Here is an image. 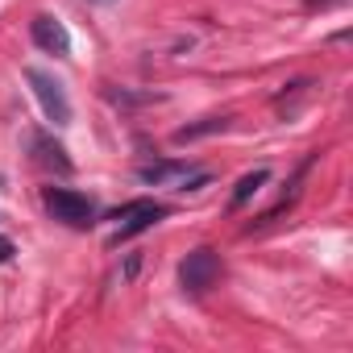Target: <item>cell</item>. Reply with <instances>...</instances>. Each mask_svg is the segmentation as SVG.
Returning <instances> with one entry per match:
<instances>
[{
  "label": "cell",
  "mask_w": 353,
  "mask_h": 353,
  "mask_svg": "<svg viewBox=\"0 0 353 353\" xmlns=\"http://www.w3.org/2000/svg\"><path fill=\"white\" fill-rule=\"evenodd\" d=\"M26 79H30V88H34V96H38L46 121H50L54 129L71 125V100H67V88H63L50 71H42V67H26Z\"/></svg>",
  "instance_id": "6da1fadb"
},
{
  "label": "cell",
  "mask_w": 353,
  "mask_h": 353,
  "mask_svg": "<svg viewBox=\"0 0 353 353\" xmlns=\"http://www.w3.org/2000/svg\"><path fill=\"white\" fill-rule=\"evenodd\" d=\"M46 212H50L54 221L71 225V229H88V225H96V204H92L88 196L71 192V188H50V192H46Z\"/></svg>",
  "instance_id": "7a4b0ae2"
},
{
  "label": "cell",
  "mask_w": 353,
  "mask_h": 353,
  "mask_svg": "<svg viewBox=\"0 0 353 353\" xmlns=\"http://www.w3.org/2000/svg\"><path fill=\"white\" fill-rule=\"evenodd\" d=\"M166 216V208L162 204H150V200H133V204H125V208H117L108 221H117V233H112V245H121V241H129V237H137V233H145L150 225H158Z\"/></svg>",
  "instance_id": "3957f363"
},
{
  "label": "cell",
  "mask_w": 353,
  "mask_h": 353,
  "mask_svg": "<svg viewBox=\"0 0 353 353\" xmlns=\"http://www.w3.org/2000/svg\"><path fill=\"white\" fill-rule=\"evenodd\" d=\"M179 279H183V287H188L192 295H204V291L221 279V258H216V250H208V245L192 250V254L183 258V266H179Z\"/></svg>",
  "instance_id": "277c9868"
},
{
  "label": "cell",
  "mask_w": 353,
  "mask_h": 353,
  "mask_svg": "<svg viewBox=\"0 0 353 353\" xmlns=\"http://www.w3.org/2000/svg\"><path fill=\"white\" fill-rule=\"evenodd\" d=\"M30 34H34V42H38L46 54H59V59L71 54V34H67V26H63L54 13H38V17L30 21Z\"/></svg>",
  "instance_id": "5b68a950"
},
{
  "label": "cell",
  "mask_w": 353,
  "mask_h": 353,
  "mask_svg": "<svg viewBox=\"0 0 353 353\" xmlns=\"http://www.w3.org/2000/svg\"><path fill=\"white\" fill-rule=\"evenodd\" d=\"M30 145H34V162L38 166H54V170H71V158H67V150L54 141V137H46V133H34L30 137Z\"/></svg>",
  "instance_id": "8992f818"
},
{
  "label": "cell",
  "mask_w": 353,
  "mask_h": 353,
  "mask_svg": "<svg viewBox=\"0 0 353 353\" xmlns=\"http://www.w3.org/2000/svg\"><path fill=\"white\" fill-rule=\"evenodd\" d=\"M233 117H204V121H192L183 129H174V141L188 145V141H200V137H212V133H225Z\"/></svg>",
  "instance_id": "52a82bcc"
},
{
  "label": "cell",
  "mask_w": 353,
  "mask_h": 353,
  "mask_svg": "<svg viewBox=\"0 0 353 353\" xmlns=\"http://www.w3.org/2000/svg\"><path fill=\"white\" fill-rule=\"evenodd\" d=\"M270 179V170L266 166H258V170H250V174H241L237 179V188H233V200H229V208H241V204H250V196L254 192H262V183Z\"/></svg>",
  "instance_id": "ba28073f"
},
{
  "label": "cell",
  "mask_w": 353,
  "mask_h": 353,
  "mask_svg": "<svg viewBox=\"0 0 353 353\" xmlns=\"http://www.w3.org/2000/svg\"><path fill=\"white\" fill-rule=\"evenodd\" d=\"M137 174H141V183H166V179H174V174H188V166L183 162H150Z\"/></svg>",
  "instance_id": "9c48e42d"
},
{
  "label": "cell",
  "mask_w": 353,
  "mask_h": 353,
  "mask_svg": "<svg viewBox=\"0 0 353 353\" xmlns=\"http://www.w3.org/2000/svg\"><path fill=\"white\" fill-rule=\"evenodd\" d=\"M112 104H125V108H137V104H150V100H162V96H137V92H125V88H108L104 92Z\"/></svg>",
  "instance_id": "30bf717a"
},
{
  "label": "cell",
  "mask_w": 353,
  "mask_h": 353,
  "mask_svg": "<svg viewBox=\"0 0 353 353\" xmlns=\"http://www.w3.org/2000/svg\"><path fill=\"white\" fill-rule=\"evenodd\" d=\"M307 9H332V5H345V0H303Z\"/></svg>",
  "instance_id": "8fae6325"
},
{
  "label": "cell",
  "mask_w": 353,
  "mask_h": 353,
  "mask_svg": "<svg viewBox=\"0 0 353 353\" xmlns=\"http://www.w3.org/2000/svg\"><path fill=\"white\" fill-rule=\"evenodd\" d=\"M13 258V241L9 237H0V262H9Z\"/></svg>",
  "instance_id": "7c38bea8"
},
{
  "label": "cell",
  "mask_w": 353,
  "mask_h": 353,
  "mask_svg": "<svg viewBox=\"0 0 353 353\" xmlns=\"http://www.w3.org/2000/svg\"><path fill=\"white\" fill-rule=\"evenodd\" d=\"M137 266H141V258H137V254H133V258H129V262H125V279H133V274H137Z\"/></svg>",
  "instance_id": "4fadbf2b"
},
{
  "label": "cell",
  "mask_w": 353,
  "mask_h": 353,
  "mask_svg": "<svg viewBox=\"0 0 353 353\" xmlns=\"http://www.w3.org/2000/svg\"><path fill=\"white\" fill-rule=\"evenodd\" d=\"M96 5H112V0H96Z\"/></svg>",
  "instance_id": "5bb4252c"
}]
</instances>
